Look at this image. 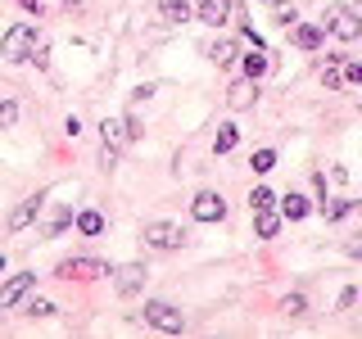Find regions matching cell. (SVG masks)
I'll return each instance as SVG.
<instances>
[{
    "label": "cell",
    "instance_id": "18",
    "mask_svg": "<svg viewBox=\"0 0 362 339\" xmlns=\"http://www.w3.org/2000/svg\"><path fill=\"white\" fill-rule=\"evenodd\" d=\"M77 231H82V235H100V231H105V218H100L95 208L77 213Z\"/></svg>",
    "mask_w": 362,
    "mask_h": 339
},
{
    "label": "cell",
    "instance_id": "25",
    "mask_svg": "<svg viewBox=\"0 0 362 339\" xmlns=\"http://www.w3.org/2000/svg\"><path fill=\"white\" fill-rule=\"evenodd\" d=\"M14 122H18V105H14V100H0V131L14 127Z\"/></svg>",
    "mask_w": 362,
    "mask_h": 339
},
{
    "label": "cell",
    "instance_id": "19",
    "mask_svg": "<svg viewBox=\"0 0 362 339\" xmlns=\"http://www.w3.org/2000/svg\"><path fill=\"white\" fill-rule=\"evenodd\" d=\"M158 14H163V23H186L190 18V5H186V0H163Z\"/></svg>",
    "mask_w": 362,
    "mask_h": 339
},
{
    "label": "cell",
    "instance_id": "20",
    "mask_svg": "<svg viewBox=\"0 0 362 339\" xmlns=\"http://www.w3.org/2000/svg\"><path fill=\"white\" fill-rule=\"evenodd\" d=\"M235 141H240V131L226 122V127H218V141H213V150H218V154H231V150H235Z\"/></svg>",
    "mask_w": 362,
    "mask_h": 339
},
{
    "label": "cell",
    "instance_id": "17",
    "mask_svg": "<svg viewBox=\"0 0 362 339\" xmlns=\"http://www.w3.org/2000/svg\"><path fill=\"white\" fill-rule=\"evenodd\" d=\"M240 64H245V77H263V73H267V68H272V59H267V54H263V50H249V54H245V59H240Z\"/></svg>",
    "mask_w": 362,
    "mask_h": 339
},
{
    "label": "cell",
    "instance_id": "27",
    "mask_svg": "<svg viewBox=\"0 0 362 339\" xmlns=\"http://www.w3.org/2000/svg\"><path fill=\"white\" fill-rule=\"evenodd\" d=\"M276 167V150H258L254 154V172H272Z\"/></svg>",
    "mask_w": 362,
    "mask_h": 339
},
{
    "label": "cell",
    "instance_id": "16",
    "mask_svg": "<svg viewBox=\"0 0 362 339\" xmlns=\"http://www.w3.org/2000/svg\"><path fill=\"white\" fill-rule=\"evenodd\" d=\"M281 208H286V218H290V222H299V218H308V213H313V203L303 199V195H294V190H290V195L281 199Z\"/></svg>",
    "mask_w": 362,
    "mask_h": 339
},
{
    "label": "cell",
    "instance_id": "21",
    "mask_svg": "<svg viewBox=\"0 0 362 339\" xmlns=\"http://www.w3.org/2000/svg\"><path fill=\"white\" fill-rule=\"evenodd\" d=\"M68 222H73V208H59V213H54L50 222H45V231H41V235H45V240H54V235H59Z\"/></svg>",
    "mask_w": 362,
    "mask_h": 339
},
{
    "label": "cell",
    "instance_id": "12",
    "mask_svg": "<svg viewBox=\"0 0 362 339\" xmlns=\"http://www.w3.org/2000/svg\"><path fill=\"white\" fill-rule=\"evenodd\" d=\"M231 18V0H199V23H226Z\"/></svg>",
    "mask_w": 362,
    "mask_h": 339
},
{
    "label": "cell",
    "instance_id": "30",
    "mask_svg": "<svg viewBox=\"0 0 362 339\" xmlns=\"http://www.w3.org/2000/svg\"><path fill=\"white\" fill-rule=\"evenodd\" d=\"M344 254H349V258H362V235H349V244H344Z\"/></svg>",
    "mask_w": 362,
    "mask_h": 339
},
{
    "label": "cell",
    "instance_id": "3",
    "mask_svg": "<svg viewBox=\"0 0 362 339\" xmlns=\"http://www.w3.org/2000/svg\"><path fill=\"white\" fill-rule=\"evenodd\" d=\"M145 321H150L154 331H163V335H181V331H186V316H181L173 303H163V299L145 303Z\"/></svg>",
    "mask_w": 362,
    "mask_h": 339
},
{
    "label": "cell",
    "instance_id": "15",
    "mask_svg": "<svg viewBox=\"0 0 362 339\" xmlns=\"http://www.w3.org/2000/svg\"><path fill=\"white\" fill-rule=\"evenodd\" d=\"M254 226H258V235H263V240H272V235L281 231V218L272 208H254Z\"/></svg>",
    "mask_w": 362,
    "mask_h": 339
},
{
    "label": "cell",
    "instance_id": "31",
    "mask_svg": "<svg viewBox=\"0 0 362 339\" xmlns=\"http://www.w3.org/2000/svg\"><path fill=\"white\" fill-rule=\"evenodd\" d=\"M18 5L28 9V14H41V9H45V0H18Z\"/></svg>",
    "mask_w": 362,
    "mask_h": 339
},
{
    "label": "cell",
    "instance_id": "4",
    "mask_svg": "<svg viewBox=\"0 0 362 339\" xmlns=\"http://www.w3.org/2000/svg\"><path fill=\"white\" fill-rule=\"evenodd\" d=\"M100 136H105V145H113V150H122V145H132V141H141L145 127L136 118H105L100 122Z\"/></svg>",
    "mask_w": 362,
    "mask_h": 339
},
{
    "label": "cell",
    "instance_id": "8",
    "mask_svg": "<svg viewBox=\"0 0 362 339\" xmlns=\"http://www.w3.org/2000/svg\"><path fill=\"white\" fill-rule=\"evenodd\" d=\"M145 276H150V271H145L141 263H127V267L113 271V290H118L122 299H132V294H141V290H145Z\"/></svg>",
    "mask_w": 362,
    "mask_h": 339
},
{
    "label": "cell",
    "instance_id": "26",
    "mask_svg": "<svg viewBox=\"0 0 362 339\" xmlns=\"http://www.w3.org/2000/svg\"><path fill=\"white\" fill-rule=\"evenodd\" d=\"M272 203H276V195H272L267 186H258L254 195H249V208H272Z\"/></svg>",
    "mask_w": 362,
    "mask_h": 339
},
{
    "label": "cell",
    "instance_id": "13",
    "mask_svg": "<svg viewBox=\"0 0 362 339\" xmlns=\"http://www.w3.org/2000/svg\"><path fill=\"white\" fill-rule=\"evenodd\" d=\"M209 59L218 64V68H231L235 59H240V50H235V41H226V37H218V41L209 45Z\"/></svg>",
    "mask_w": 362,
    "mask_h": 339
},
{
    "label": "cell",
    "instance_id": "23",
    "mask_svg": "<svg viewBox=\"0 0 362 339\" xmlns=\"http://www.w3.org/2000/svg\"><path fill=\"white\" fill-rule=\"evenodd\" d=\"M272 18H276L281 28H290V23H299V14H294V5H286V0H276V5H272Z\"/></svg>",
    "mask_w": 362,
    "mask_h": 339
},
{
    "label": "cell",
    "instance_id": "9",
    "mask_svg": "<svg viewBox=\"0 0 362 339\" xmlns=\"http://www.w3.org/2000/svg\"><path fill=\"white\" fill-rule=\"evenodd\" d=\"M190 213H195V222H222L226 218V199L213 195V190H199L195 203H190Z\"/></svg>",
    "mask_w": 362,
    "mask_h": 339
},
{
    "label": "cell",
    "instance_id": "5",
    "mask_svg": "<svg viewBox=\"0 0 362 339\" xmlns=\"http://www.w3.org/2000/svg\"><path fill=\"white\" fill-rule=\"evenodd\" d=\"M145 244L158 249V254H173V249L186 244V231H181L177 222H150L145 226Z\"/></svg>",
    "mask_w": 362,
    "mask_h": 339
},
{
    "label": "cell",
    "instance_id": "1",
    "mask_svg": "<svg viewBox=\"0 0 362 339\" xmlns=\"http://www.w3.org/2000/svg\"><path fill=\"white\" fill-rule=\"evenodd\" d=\"M41 45V32L37 23H14V28L0 37V54H5L9 64H32V50Z\"/></svg>",
    "mask_w": 362,
    "mask_h": 339
},
{
    "label": "cell",
    "instance_id": "11",
    "mask_svg": "<svg viewBox=\"0 0 362 339\" xmlns=\"http://www.w3.org/2000/svg\"><path fill=\"white\" fill-rule=\"evenodd\" d=\"M45 208V195H32V199H23L14 213H9V231H28L32 222H37V213Z\"/></svg>",
    "mask_w": 362,
    "mask_h": 339
},
{
    "label": "cell",
    "instance_id": "28",
    "mask_svg": "<svg viewBox=\"0 0 362 339\" xmlns=\"http://www.w3.org/2000/svg\"><path fill=\"white\" fill-rule=\"evenodd\" d=\"M28 316H54V303L50 299H32L28 303Z\"/></svg>",
    "mask_w": 362,
    "mask_h": 339
},
{
    "label": "cell",
    "instance_id": "33",
    "mask_svg": "<svg viewBox=\"0 0 362 339\" xmlns=\"http://www.w3.org/2000/svg\"><path fill=\"white\" fill-rule=\"evenodd\" d=\"M0 271H5V254H0Z\"/></svg>",
    "mask_w": 362,
    "mask_h": 339
},
{
    "label": "cell",
    "instance_id": "32",
    "mask_svg": "<svg viewBox=\"0 0 362 339\" xmlns=\"http://www.w3.org/2000/svg\"><path fill=\"white\" fill-rule=\"evenodd\" d=\"M354 14H358V18H362V0H354Z\"/></svg>",
    "mask_w": 362,
    "mask_h": 339
},
{
    "label": "cell",
    "instance_id": "10",
    "mask_svg": "<svg viewBox=\"0 0 362 339\" xmlns=\"http://www.w3.org/2000/svg\"><path fill=\"white\" fill-rule=\"evenodd\" d=\"M32 285H37V276H32V271H18V276H9L5 285H0V308H14L23 294H32Z\"/></svg>",
    "mask_w": 362,
    "mask_h": 339
},
{
    "label": "cell",
    "instance_id": "14",
    "mask_svg": "<svg viewBox=\"0 0 362 339\" xmlns=\"http://www.w3.org/2000/svg\"><path fill=\"white\" fill-rule=\"evenodd\" d=\"M322 37H326V28H317V23L294 28V45H299V50H317V45H322Z\"/></svg>",
    "mask_w": 362,
    "mask_h": 339
},
{
    "label": "cell",
    "instance_id": "22",
    "mask_svg": "<svg viewBox=\"0 0 362 339\" xmlns=\"http://www.w3.org/2000/svg\"><path fill=\"white\" fill-rule=\"evenodd\" d=\"M349 208H354V203H349V199H331V203H322L326 222H339V218H349Z\"/></svg>",
    "mask_w": 362,
    "mask_h": 339
},
{
    "label": "cell",
    "instance_id": "29",
    "mask_svg": "<svg viewBox=\"0 0 362 339\" xmlns=\"http://www.w3.org/2000/svg\"><path fill=\"white\" fill-rule=\"evenodd\" d=\"M344 82H354V86H362V64H354V59H344Z\"/></svg>",
    "mask_w": 362,
    "mask_h": 339
},
{
    "label": "cell",
    "instance_id": "24",
    "mask_svg": "<svg viewBox=\"0 0 362 339\" xmlns=\"http://www.w3.org/2000/svg\"><path fill=\"white\" fill-rule=\"evenodd\" d=\"M281 312H286V316H303V312H308V299H303V294H290V299L281 303Z\"/></svg>",
    "mask_w": 362,
    "mask_h": 339
},
{
    "label": "cell",
    "instance_id": "2",
    "mask_svg": "<svg viewBox=\"0 0 362 339\" xmlns=\"http://www.w3.org/2000/svg\"><path fill=\"white\" fill-rule=\"evenodd\" d=\"M322 28L331 32V37H339V41H358L362 37V18L354 14V5H326Z\"/></svg>",
    "mask_w": 362,
    "mask_h": 339
},
{
    "label": "cell",
    "instance_id": "7",
    "mask_svg": "<svg viewBox=\"0 0 362 339\" xmlns=\"http://www.w3.org/2000/svg\"><path fill=\"white\" fill-rule=\"evenodd\" d=\"M226 105H231L235 113L254 109V105H258V77H235L231 90H226Z\"/></svg>",
    "mask_w": 362,
    "mask_h": 339
},
{
    "label": "cell",
    "instance_id": "6",
    "mask_svg": "<svg viewBox=\"0 0 362 339\" xmlns=\"http://www.w3.org/2000/svg\"><path fill=\"white\" fill-rule=\"evenodd\" d=\"M54 276H64V280H100V276H113V271H109V263H100V258H64Z\"/></svg>",
    "mask_w": 362,
    "mask_h": 339
}]
</instances>
